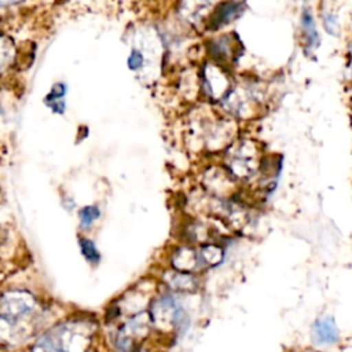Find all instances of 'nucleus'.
I'll list each match as a JSON object with an SVG mask.
<instances>
[{"label":"nucleus","mask_w":352,"mask_h":352,"mask_svg":"<svg viewBox=\"0 0 352 352\" xmlns=\"http://www.w3.org/2000/svg\"><path fill=\"white\" fill-rule=\"evenodd\" d=\"M91 340V327L82 322L58 324L43 334L33 352H85Z\"/></svg>","instance_id":"1"},{"label":"nucleus","mask_w":352,"mask_h":352,"mask_svg":"<svg viewBox=\"0 0 352 352\" xmlns=\"http://www.w3.org/2000/svg\"><path fill=\"white\" fill-rule=\"evenodd\" d=\"M34 298L25 292H10L1 298L3 323L15 324L34 311Z\"/></svg>","instance_id":"2"},{"label":"nucleus","mask_w":352,"mask_h":352,"mask_svg":"<svg viewBox=\"0 0 352 352\" xmlns=\"http://www.w3.org/2000/svg\"><path fill=\"white\" fill-rule=\"evenodd\" d=\"M151 312V322L162 329L175 327L180 319L179 307L169 296H162L158 300H155L153 302Z\"/></svg>","instance_id":"3"},{"label":"nucleus","mask_w":352,"mask_h":352,"mask_svg":"<svg viewBox=\"0 0 352 352\" xmlns=\"http://www.w3.org/2000/svg\"><path fill=\"white\" fill-rule=\"evenodd\" d=\"M312 337L319 345H333L338 341V330L333 316H320L312 326Z\"/></svg>","instance_id":"4"},{"label":"nucleus","mask_w":352,"mask_h":352,"mask_svg":"<svg viewBox=\"0 0 352 352\" xmlns=\"http://www.w3.org/2000/svg\"><path fill=\"white\" fill-rule=\"evenodd\" d=\"M173 267L182 272H191L198 268H204L199 250H192L191 248L179 249L173 258Z\"/></svg>","instance_id":"5"},{"label":"nucleus","mask_w":352,"mask_h":352,"mask_svg":"<svg viewBox=\"0 0 352 352\" xmlns=\"http://www.w3.org/2000/svg\"><path fill=\"white\" fill-rule=\"evenodd\" d=\"M301 29H302V34H304V40H305V47L309 51H314L319 47L320 38H319V33L316 29V22L315 18L311 12V10H304L301 14Z\"/></svg>","instance_id":"6"},{"label":"nucleus","mask_w":352,"mask_h":352,"mask_svg":"<svg viewBox=\"0 0 352 352\" xmlns=\"http://www.w3.org/2000/svg\"><path fill=\"white\" fill-rule=\"evenodd\" d=\"M320 21H322V26L326 30V33L329 36L333 37H340L342 34V23L338 18V15L329 8H323L320 12Z\"/></svg>","instance_id":"7"},{"label":"nucleus","mask_w":352,"mask_h":352,"mask_svg":"<svg viewBox=\"0 0 352 352\" xmlns=\"http://www.w3.org/2000/svg\"><path fill=\"white\" fill-rule=\"evenodd\" d=\"M204 267H214L223 260V250L214 245H206L199 249Z\"/></svg>","instance_id":"8"},{"label":"nucleus","mask_w":352,"mask_h":352,"mask_svg":"<svg viewBox=\"0 0 352 352\" xmlns=\"http://www.w3.org/2000/svg\"><path fill=\"white\" fill-rule=\"evenodd\" d=\"M238 7H239V6L235 4V3H226V4L220 6L219 10H217L216 14H214L213 22H214L217 26H220V25H223V23H227V21L232 19V18L236 15Z\"/></svg>","instance_id":"9"},{"label":"nucleus","mask_w":352,"mask_h":352,"mask_svg":"<svg viewBox=\"0 0 352 352\" xmlns=\"http://www.w3.org/2000/svg\"><path fill=\"white\" fill-rule=\"evenodd\" d=\"M78 243H80V248H81V252L82 254L85 256V258L89 261V263H98L99 258H100V254L98 253L94 242L88 238H80L78 239Z\"/></svg>","instance_id":"10"},{"label":"nucleus","mask_w":352,"mask_h":352,"mask_svg":"<svg viewBox=\"0 0 352 352\" xmlns=\"http://www.w3.org/2000/svg\"><path fill=\"white\" fill-rule=\"evenodd\" d=\"M99 214H100V212H99V209L96 206H85V208H82L80 210V213H78L81 226L84 228H87L88 226H91V223L94 220H96L99 217Z\"/></svg>","instance_id":"11"},{"label":"nucleus","mask_w":352,"mask_h":352,"mask_svg":"<svg viewBox=\"0 0 352 352\" xmlns=\"http://www.w3.org/2000/svg\"><path fill=\"white\" fill-rule=\"evenodd\" d=\"M142 63H143V55L138 50H132V52H131V55L128 58L129 67L132 70H136V69H139L142 66Z\"/></svg>","instance_id":"12"},{"label":"nucleus","mask_w":352,"mask_h":352,"mask_svg":"<svg viewBox=\"0 0 352 352\" xmlns=\"http://www.w3.org/2000/svg\"><path fill=\"white\" fill-rule=\"evenodd\" d=\"M345 96H346V100L352 109V84H348L345 85Z\"/></svg>","instance_id":"13"},{"label":"nucleus","mask_w":352,"mask_h":352,"mask_svg":"<svg viewBox=\"0 0 352 352\" xmlns=\"http://www.w3.org/2000/svg\"><path fill=\"white\" fill-rule=\"evenodd\" d=\"M351 118H352V114H351Z\"/></svg>","instance_id":"14"}]
</instances>
